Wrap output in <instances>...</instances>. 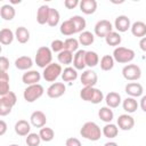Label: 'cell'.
<instances>
[{"mask_svg":"<svg viewBox=\"0 0 146 146\" xmlns=\"http://www.w3.org/2000/svg\"><path fill=\"white\" fill-rule=\"evenodd\" d=\"M105 41L108 46H112V47H117L120 46L121 41H122V38L120 35L119 32H115V31H112L110 34L106 35L105 38Z\"/></svg>","mask_w":146,"mask_h":146,"instance_id":"cell-31","label":"cell"},{"mask_svg":"<svg viewBox=\"0 0 146 146\" xmlns=\"http://www.w3.org/2000/svg\"><path fill=\"white\" fill-rule=\"evenodd\" d=\"M79 5H80V1L79 0H65L64 1V6L67 9H74Z\"/></svg>","mask_w":146,"mask_h":146,"instance_id":"cell-46","label":"cell"},{"mask_svg":"<svg viewBox=\"0 0 146 146\" xmlns=\"http://www.w3.org/2000/svg\"><path fill=\"white\" fill-rule=\"evenodd\" d=\"M71 21L73 22L74 26H75V31L76 33H82L87 26V22L86 19L82 17V16H79V15H74L71 17Z\"/></svg>","mask_w":146,"mask_h":146,"instance_id":"cell-32","label":"cell"},{"mask_svg":"<svg viewBox=\"0 0 146 146\" xmlns=\"http://www.w3.org/2000/svg\"><path fill=\"white\" fill-rule=\"evenodd\" d=\"M80 135L87 140L97 141V140L100 139V137L103 135V131L100 130V128L97 123H95L92 121H88L80 129Z\"/></svg>","mask_w":146,"mask_h":146,"instance_id":"cell-1","label":"cell"},{"mask_svg":"<svg viewBox=\"0 0 146 146\" xmlns=\"http://www.w3.org/2000/svg\"><path fill=\"white\" fill-rule=\"evenodd\" d=\"M79 40L78 39H74V38H67L65 41H64V49L65 50H68L71 52L73 51H78V48H79Z\"/></svg>","mask_w":146,"mask_h":146,"instance_id":"cell-41","label":"cell"},{"mask_svg":"<svg viewBox=\"0 0 146 146\" xmlns=\"http://www.w3.org/2000/svg\"><path fill=\"white\" fill-rule=\"evenodd\" d=\"M49 11H50V7L47 6V5H42V6L39 7V9L36 11V22L40 25H43V24L48 23Z\"/></svg>","mask_w":146,"mask_h":146,"instance_id":"cell-21","label":"cell"},{"mask_svg":"<svg viewBox=\"0 0 146 146\" xmlns=\"http://www.w3.org/2000/svg\"><path fill=\"white\" fill-rule=\"evenodd\" d=\"M9 91V75L7 72H0V95L5 96Z\"/></svg>","mask_w":146,"mask_h":146,"instance_id":"cell-29","label":"cell"},{"mask_svg":"<svg viewBox=\"0 0 146 146\" xmlns=\"http://www.w3.org/2000/svg\"><path fill=\"white\" fill-rule=\"evenodd\" d=\"M0 103L1 104H5V105H7V106H9V107L13 108L16 105V103H17V97H16L15 92L9 91L5 96H1L0 97Z\"/></svg>","mask_w":146,"mask_h":146,"instance_id":"cell-36","label":"cell"},{"mask_svg":"<svg viewBox=\"0 0 146 146\" xmlns=\"http://www.w3.org/2000/svg\"><path fill=\"white\" fill-rule=\"evenodd\" d=\"M50 49L52 50V51H55V52H60V51H63L64 50V41H62V40H58V39H56V40H54V41H51V43H50Z\"/></svg>","mask_w":146,"mask_h":146,"instance_id":"cell-43","label":"cell"},{"mask_svg":"<svg viewBox=\"0 0 146 146\" xmlns=\"http://www.w3.org/2000/svg\"><path fill=\"white\" fill-rule=\"evenodd\" d=\"M81 84L83 87H95L98 81V75L92 70H86L80 76Z\"/></svg>","mask_w":146,"mask_h":146,"instance_id":"cell-9","label":"cell"},{"mask_svg":"<svg viewBox=\"0 0 146 146\" xmlns=\"http://www.w3.org/2000/svg\"><path fill=\"white\" fill-rule=\"evenodd\" d=\"M6 130H7V123L3 120H1L0 121V136H3Z\"/></svg>","mask_w":146,"mask_h":146,"instance_id":"cell-47","label":"cell"},{"mask_svg":"<svg viewBox=\"0 0 146 146\" xmlns=\"http://www.w3.org/2000/svg\"><path fill=\"white\" fill-rule=\"evenodd\" d=\"M41 79V74L38 71L31 70V71H26L23 76H22V81L23 83L27 84V86H32V84H36Z\"/></svg>","mask_w":146,"mask_h":146,"instance_id":"cell-14","label":"cell"},{"mask_svg":"<svg viewBox=\"0 0 146 146\" xmlns=\"http://www.w3.org/2000/svg\"><path fill=\"white\" fill-rule=\"evenodd\" d=\"M99 63V56L96 51H86V65L89 67H95Z\"/></svg>","mask_w":146,"mask_h":146,"instance_id":"cell-34","label":"cell"},{"mask_svg":"<svg viewBox=\"0 0 146 146\" xmlns=\"http://www.w3.org/2000/svg\"><path fill=\"white\" fill-rule=\"evenodd\" d=\"M78 40L82 46H90L95 41V35L90 31H83L82 33H80Z\"/></svg>","mask_w":146,"mask_h":146,"instance_id":"cell-35","label":"cell"},{"mask_svg":"<svg viewBox=\"0 0 146 146\" xmlns=\"http://www.w3.org/2000/svg\"><path fill=\"white\" fill-rule=\"evenodd\" d=\"M73 66L75 70H83L86 65V50H78L73 58Z\"/></svg>","mask_w":146,"mask_h":146,"instance_id":"cell-19","label":"cell"},{"mask_svg":"<svg viewBox=\"0 0 146 146\" xmlns=\"http://www.w3.org/2000/svg\"><path fill=\"white\" fill-rule=\"evenodd\" d=\"M113 58L115 62L121 64L130 63L135 58V51L125 47H116L113 51Z\"/></svg>","mask_w":146,"mask_h":146,"instance_id":"cell-4","label":"cell"},{"mask_svg":"<svg viewBox=\"0 0 146 146\" xmlns=\"http://www.w3.org/2000/svg\"><path fill=\"white\" fill-rule=\"evenodd\" d=\"M117 127L123 131H129L135 127V119L129 114H121L116 120Z\"/></svg>","mask_w":146,"mask_h":146,"instance_id":"cell-11","label":"cell"},{"mask_svg":"<svg viewBox=\"0 0 146 146\" xmlns=\"http://www.w3.org/2000/svg\"><path fill=\"white\" fill-rule=\"evenodd\" d=\"M138 102L136 100V98L133 97H127L123 102H122V107L123 110L129 114V113H133L137 111L138 108Z\"/></svg>","mask_w":146,"mask_h":146,"instance_id":"cell-23","label":"cell"},{"mask_svg":"<svg viewBox=\"0 0 146 146\" xmlns=\"http://www.w3.org/2000/svg\"><path fill=\"white\" fill-rule=\"evenodd\" d=\"M113 31V25L110 21L107 19H102L98 21L95 25V34L99 38H106L107 34H110Z\"/></svg>","mask_w":146,"mask_h":146,"instance_id":"cell-8","label":"cell"},{"mask_svg":"<svg viewBox=\"0 0 146 146\" xmlns=\"http://www.w3.org/2000/svg\"><path fill=\"white\" fill-rule=\"evenodd\" d=\"M114 58L111 55H104L100 59V68L103 71H111L114 67Z\"/></svg>","mask_w":146,"mask_h":146,"instance_id":"cell-38","label":"cell"},{"mask_svg":"<svg viewBox=\"0 0 146 146\" xmlns=\"http://www.w3.org/2000/svg\"><path fill=\"white\" fill-rule=\"evenodd\" d=\"M105 102L110 108H116V107H119V105L122 102L121 95L119 92H115V91H110L105 96Z\"/></svg>","mask_w":146,"mask_h":146,"instance_id":"cell-16","label":"cell"},{"mask_svg":"<svg viewBox=\"0 0 146 146\" xmlns=\"http://www.w3.org/2000/svg\"><path fill=\"white\" fill-rule=\"evenodd\" d=\"M39 135L42 141H51L55 137V131L49 127H43L40 129Z\"/></svg>","mask_w":146,"mask_h":146,"instance_id":"cell-39","label":"cell"},{"mask_svg":"<svg viewBox=\"0 0 146 146\" xmlns=\"http://www.w3.org/2000/svg\"><path fill=\"white\" fill-rule=\"evenodd\" d=\"M59 18H60V16H59L58 10L55 9V8H50L49 17H48V23H47V24H48L49 26H51V27L57 26L58 23H59Z\"/></svg>","mask_w":146,"mask_h":146,"instance_id":"cell-40","label":"cell"},{"mask_svg":"<svg viewBox=\"0 0 146 146\" xmlns=\"http://www.w3.org/2000/svg\"><path fill=\"white\" fill-rule=\"evenodd\" d=\"M59 31H60V33H62L63 35H67V36H68V35H73L74 33H76L75 26H74L73 22L71 21V18L64 21V22L60 24Z\"/></svg>","mask_w":146,"mask_h":146,"instance_id":"cell-25","label":"cell"},{"mask_svg":"<svg viewBox=\"0 0 146 146\" xmlns=\"http://www.w3.org/2000/svg\"><path fill=\"white\" fill-rule=\"evenodd\" d=\"M98 116L102 121L106 123H111L114 117V113L108 106H104V107H100V110L98 111Z\"/></svg>","mask_w":146,"mask_h":146,"instance_id":"cell-30","label":"cell"},{"mask_svg":"<svg viewBox=\"0 0 146 146\" xmlns=\"http://www.w3.org/2000/svg\"><path fill=\"white\" fill-rule=\"evenodd\" d=\"M103 135L106 137V138H115L119 133V128L116 124H113V123H107L104 128H103Z\"/></svg>","mask_w":146,"mask_h":146,"instance_id":"cell-33","label":"cell"},{"mask_svg":"<svg viewBox=\"0 0 146 146\" xmlns=\"http://www.w3.org/2000/svg\"><path fill=\"white\" fill-rule=\"evenodd\" d=\"M66 91V87L63 82H54L47 89V95L49 98H59Z\"/></svg>","mask_w":146,"mask_h":146,"instance_id":"cell-10","label":"cell"},{"mask_svg":"<svg viewBox=\"0 0 146 146\" xmlns=\"http://www.w3.org/2000/svg\"><path fill=\"white\" fill-rule=\"evenodd\" d=\"M15 38L19 43H26L30 40V32L26 27L19 26L15 31Z\"/></svg>","mask_w":146,"mask_h":146,"instance_id":"cell-26","label":"cell"},{"mask_svg":"<svg viewBox=\"0 0 146 146\" xmlns=\"http://www.w3.org/2000/svg\"><path fill=\"white\" fill-rule=\"evenodd\" d=\"M44 92L43 87L40 83L36 84H32V86H27L23 92V97L27 103H33L36 99H39Z\"/></svg>","mask_w":146,"mask_h":146,"instance_id":"cell-5","label":"cell"},{"mask_svg":"<svg viewBox=\"0 0 146 146\" xmlns=\"http://www.w3.org/2000/svg\"><path fill=\"white\" fill-rule=\"evenodd\" d=\"M14 38H15V34L10 29L5 27L0 31V42L2 44H5V46L10 44L14 41Z\"/></svg>","mask_w":146,"mask_h":146,"instance_id":"cell-27","label":"cell"},{"mask_svg":"<svg viewBox=\"0 0 146 146\" xmlns=\"http://www.w3.org/2000/svg\"><path fill=\"white\" fill-rule=\"evenodd\" d=\"M139 48H140L143 51L146 52V36H144V38L140 39V41H139Z\"/></svg>","mask_w":146,"mask_h":146,"instance_id":"cell-48","label":"cell"},{"mask_svg":"<svg viewBox=\"0 0 146 146\" xmlns=\"http://www.w3.org/2000/svg\"><path fill=\"white\" fill-rule=\"evenodd\" d=\"M30 131H31V124L26 120H18L15 123V132L18 136H22V137L27 136L31 133Z\"/></svg>","mask_w":146,"mask_h":146,"instance_id":"cell-18","label":"cell"},{"mask_svg":"<svg viewBox=\"0 0 146 146\" xmlns=\"http://www.w3.org/2000/svg\"><path fill=\"white\" fill-rule=\"evenodd\" d=\"M31 124L35 128H43L47 123V116L42 111H34L30 116Z\"/></svg>","mask_w":146,"mask_h":146,"instance_id":"cell-12","label":"cell"},{"mask_svg":"<svg viewBox=\"0 0 146 146\" xmlns=\"http://www.w3.org/2000/svg\"><path fill=\"white\" fill-rule=\"evenodd\" d=\"M104 146H119V145L116 143H114V141H108V143L104 144Z\"/></svg>","mask_w":146,"mask_h":146,"instance_id":"cell-50","label":"cell"},{"mask_svg":"<svg viewBox=\"0 0 146 146\" xmlns=\"http://www.w3.org/2000/svg\"><path fill=\"white\" fill-rule=\"evenodd\" d=\"M16 15V10L11 5H3L0 8V16L5 21H11Z\"/></svg>","mask_w":146,"mask_h":146,"instance_id":"cell-24","label":"cell"},{"mask_svg":"<svg viewBox=\"0 0 146 146\" xmlns=\"http://www.w3.org/2000/svg\"><path fill=\"white\" fill-rule=\"evenodd\" d=\"M26 145L27 146H39L40 143H41V138H40V135L39 133H34V132H31L30 135L26 136Z\"/></svg>","mask_w":146,"mask_h":146,"instance_id":"cell-42","label":"cell"},{"mask_svg":"<svg viewBox=\"0 0 146 146\" xmlns=\"http://www.w3.org/2000/svg\"><path fill=\"white\" fill-rule=\"evenodd\" d=\"M73 58H74V56H73V52H71V51H68V50H63V51H60L58 55H57V59H58V62L60 63V64H64V65H70L72 62H73Z\"/></svg>","mask_w":146,"mask_h":146,"instance_id":"cell-37","label":"cell"},{"mask_svg":"<svg viewBox=\"0 0 146 146\" xmlns=\"http://www.w3.org/2000/svg\"><path fill=\"white\" fill-rule=\"evenodd\" d=\"M124 90H125V94L129 97H133V98L140 97L143 95V92H144L143 86L140 83H138V82H130V83H128L125 86Z\"/></svg>","mask_w":146,"mask_h":146,"instance_id":"cell-13","label":"cell"},{"mask_svg":"<svg viewBox=\"0 0 146 146\" xmlns=\"http://www.w3.org/2000/svg\"><path fill=\"white\" fill-rule=\"evenodd\" d=\"M131 33L137 38H144L146 36V24L141 21H137L131 25Z\"/></svg>","mask_w":146,"mask_h":146,"instance_id":"cell-22","label":"cell"},{"mask_svg":"<svg viewBox=\"0 0 146 146\" xmlns=\"http://www.w3.org/2000/svg\"><path fill=\"white\" fill-rule=\"evenodd\" d=\"M32 65H33V60L29 56H21L18 58H16V60H15L16 68H18L21 71H29L32 67Z\"/></svg>","mask_w":146,"mask_h":146,"instance_id":"cell-20","label":"cell"},{"mask_svg":"<svg viewBox=\"0 0 146 146\" xmlns=\"http://www.w3.org/2000/svg\"><path fill=\"white\" fill-rule=\"evenodd\" d=\"M80 10L86 15H91L97 9V1L96 0H81L80 1Z\"/></svg>","mask_w":146,"mask_h":146,"instance_id":"cell-17","label":"cell"},{"mask_svg":"<svg viewBox=\"0 0 146 146\" xmlns=\"http://www.w3.org/2000/svg\"><path fill=\"white\" fill-rule=\"evenodd\" d=\"M9 146H18V145H16V144H11V145H9Z\"/></svg>","mask_w":146,"mask_h":146,"instance_id":"cell-51","label":"cell"},{"mask_svg":"<svg viewBox=\"0 0 146 146\" xmlns=\"http://www.w3.org/2000/svg\"><path fill=\"white\" fill-rule=\"evenodd\" d=\"M62 66L60 64H57V63H51L49 64L47 67L43 68V72H42V76L43 79L47 81V82H52L57 80V78L59 75H62Z\"/></svg>","mask_w":146,"mask_h":146,"instance_id":"cell-6","label":"cell"},{"mask_svg":"<svg viewBox=\"0 0 146 146\" xmlns=\"http://www.w3.org/2000/svg\"><path fill=\"white\" fill-rule=\"evenodd\" d=\"M139 105H140L141 110H143L144 112H146V95L141 97V99H140V104H139Z\"/></svg>","mask_w":146,"mask_h":146,"instance_id":"cell-49","label":"cell"},{"mask_svg":"<svg viewBox=\"0 0 146 146\" xmlns=\"http://www.w3.org/2000/svg\"><path fill=\"white\" fill-rule=\"evenodd\" d=\"M122 75L127 81H137L141 76V70L136 64H128L122 68Z\"/></svg>","mask_w":146,"mask_h":146,"instance_id":"cell-7","label":"cell"},{"mask_svg":"<svg viewBox=\"0 0 146 146\" xmlns=\"http://www.w3.org/2000/svg\"><path fill=\"white\" fill-rule=\"evenodd\" d=\"M9 68V59L5 56L0 57V72H7Z\"/></svg>","mask_w":146,"mask_h":146,"instance_id":"cell-44","label":"cell"},{"mask_svg":"<svg viewBox=\"0 0 146 146\" xmlns=\"http://www.w3.org/2000/svg\"><path fill=\"white\" fill-rule=\"evenodd\" d=\"M80 97L82 100L90 102L92 104H99L104 99V94L100 89L95 87H83L80 91Z\"/></svg>","mask_w":146,"mask_h":146,"instance_id":"cell-2","label":"cell"},{"mask_svg":"<svg viewBox=\"0 0 146 146\" xmlns=\"http://www.w3.org/2000/svg\"><path fill=\"white\" fill-rule=\"evenodd\" d=\"M114 27L117 30V32H127L131 27L129 17L125 15L117 16L115 18V22H114Z\"/></svg>","mask_w":146,"mask_h":146,"instance_id":"cell-15","label":"cell"},{"mask_svg":"<svg viewBox=\"0 0 146 146\" xmlns=\"http://www.w3.org/2000/svg\"><path fill=\"white\" fill-rule=\"evenodd\" d=\"M62 79L64 82H71V81H74L78 79V72L74 67H71V66H67L64 68V71L62 72Z\"/></svg>","mask_w":146,"mask_h":146,"instance_id":"cell-28","label":"cell"},{"mask_svg":"<svg viewBox=\"0 0 146 146\" xmlns=\"http://www.w3.org/2000/svg\"><path fill=\"white\" fill-rule=\"evenodd\" d=\"M65 146H82L81 141L75 137H70L65 141Z\"/></svg>","mask_w":146,"mask_h":146,"instance_id":"cell-45","label":"cell"},{"mask_svg":"<svg viewBox=\"0 0 146 146\" xmlns=\"http://www.w3.org/2000/svg\"><path fill=\"white\" fill-rule=\"evenodd\" d=\"M34 60H35V64L39 67H41V68L47 67L49 64H51V60H52V50L49 47H46V46L40 47L36 50Z\"/></svg>","mask_w":146,"mask_h":146,"instance_id":"cell-3","label":"cell"}]
</instances>
